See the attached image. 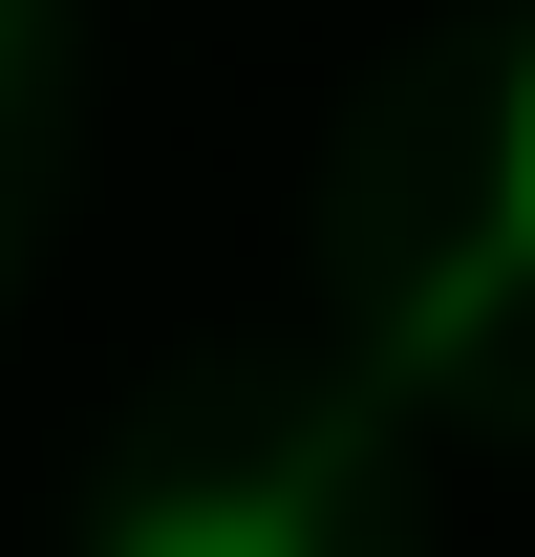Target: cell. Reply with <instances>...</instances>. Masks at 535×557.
<instances>
[{
  "instance_id": "obj_2",
  "label": "cell",
  "mask_w": 535,
  "mask_h": 557,
  "mask_svg": "<svg viewBox=\"0 0 535 557\" xmlns=\"http://www.w3.org/2000/svg\"><path fill=\"white\" fill-rule=\"evenodd\" d=\"M493 214H514V258H535V44H514V86H493Z\"/></svg>"
},
{
  "instance_id": "obj_1",
  "label": "cell",
  "mask_w": 535,
  "mask_h": 557,
  "mask_svg": "<svg viewBox=\"0 0 535 557\" xmlns=\"http://www.w3.org/2000/svg\"><path fill=\"white\" fill-rule=\"evenodd\" d=\"M108 557H300V515H258V493H172V515H129Z\"/></svg>"
}]
</instances>
